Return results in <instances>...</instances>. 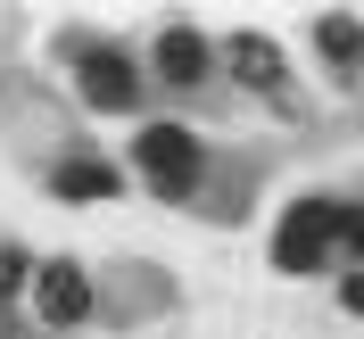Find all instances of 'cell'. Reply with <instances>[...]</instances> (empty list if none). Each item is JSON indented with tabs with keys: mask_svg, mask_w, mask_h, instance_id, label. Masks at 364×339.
Returning a JSON list of instances; mask_svg holds the SVG:
<instances>
[{
	"mask_svg": "<svg viewBox=\"0 0 364 339\" xmlns=\"http://www.w3.org/2000/svg\"><path fill=\"white\" fill-rule=\"evenodd\" d=\"M340 207H323V199H306L290 215V224H282V240H273V257H282V273H315L323 257H331V240H340Z\"/></svg>",
	"mask_w": 364,
	"mask_h": 339,
	"instance_id": "1",
	"label": "cell"
},
{
	"mask_svg": "<svg viewBox=\"0 0 364 339\" xmlns=\"http://www.w3.org/2000/svg\"><path fill=\"white\" fill-rule=\"evenodd\" d=\"M141 174L158 182L166 199H182V190H191V182H199V141L182 133V124H149V133H141Z\"/></svg>",
	"mask_w": 364,
	"mask_h": 339,
	"instance_id": "2",
	"label": "cell"
},
{
	"mask_svg": "<svg viewBox=\"0 0 364 339\" xmlns=\"http://www.w3.org/2000/svg\"><path fill=\"white\" fill-rule=\"evenodd\" d=\"M33 315L58 323V331L91 315V281H83V265H75V257H50V265L33 273Z\"/></svg>",
	"mask_w": 364,
	"mask_h": 339,
	"instance_id": "3",
	"label": "cell"
},
{
	"mask_svg": "<svg viewBox=\"0 0 364 339\" xmlns=\"http://www.w3.org/2000/svg\"><path fill=\"white\" fill-rule=\"evenodd\" d=\"M232 75L249 91H265V99H290V75H282V50L265 42V33H240L232 42Z\"/></svg>",
	"mask_w": 364,
	"mask_h": 339,
	"instance_id": "4",
	"label": "cell"
},
{
	"mask_svg": "<svg viewBox=\"0 0 364 339\" xmlns=\"http://www.w3.org/2000/svg\"><path fill=\"white\" fill-rule=\"evenodd\" d=\"M83 91L100 108H133V67H124V50H91L83 58Z\"/></svg>",
	"mask_w": 364,
	"mask_h": 339,
	"instance_id": "5",
	"label": "cell"
},
{
	"mask_svg": "<svg viewBox=\"0 0 364 339\" xmlns=\"http://www.w3.org/2000/svg\"><path fill=\"white\" fill-rule=\"evenodd\" d=\"M158 67H166V83H199L207 75V42L191 33V25H174V33L158 42Z\"/></svg>",
	"mask_w": 364,
	"mask_h": 339,
	"instance_id": "6",
	"label": "cell"
},
{
	"mask_svg": "<svg viewBox=\"0 0 364 339\" xmlns=\"http://www.w3.org/2000/svg\"><path fill=\"white\" fill-rule=\"evenodd\" d=\"M108 190H116L108 166H91V158H67V166H58V199H108Z\"/></svg>",
	"mask_w": 364,
	"mask_h": 339,
	"instance_id": "7",
	"label": "cell"
},
{
	"mask_svg": "<svg viewBox=\"0 0 364 339\" xmlns=\"http://www.w3.org/2000/svg\"><path fill=\"white\" fill-rule=\"evenodd\" d=\"M315 42L331 50V67H340V75L356 67V50H364V42H356V25H348V17H323V25H315Z\"/></svg>",
	"mask_w": 364,
	"mask_h": 339,
	"instance_id": "8",
	"label": "cell"
},
{
	"mask_svg": "<svg viewBox=\"0 0 364 339\" xmlns=\"http://www.w3.org/2000/svg\"><path fill=\"white\" fill-rule=\"evenodd\" d=\"M17 281H25V257H17V249H0V306L17 298Z\"/></svg>",
	"mask_w": 364,
	"mask_h": 339,
	"instance_id": "9",
	"label": "cell"
},
{
	"mask_svg": "<svg viewBox=\"0 0 364 339\" xmlns=\"http://www.w3.org/2000/svg\"><path fill=\"white\" fill-rule=\"evenodd\" d=\"M340 240H348V249H364V215H348V224H340Z\"/></svg>",
	"mask_w": 364,
	"mask_h": 339,
	"instance_id": "10",
	"label": "cell"
}]
</instances>
